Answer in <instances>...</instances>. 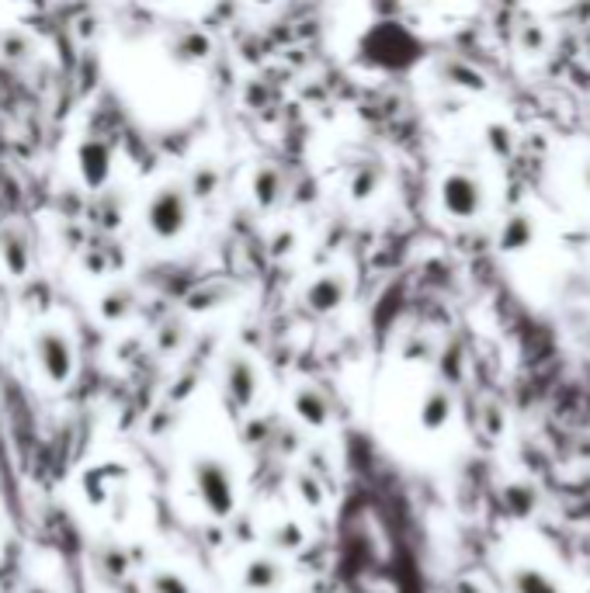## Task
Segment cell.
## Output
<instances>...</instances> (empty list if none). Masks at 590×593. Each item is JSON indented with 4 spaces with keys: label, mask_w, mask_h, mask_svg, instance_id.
<instances>
[{
    "label": "cell",
    "mask_w": 590,
    "mask_h": 593,
    "mask_svg": "<svg viewBox=\"0 0 590 593\" xmlns=\"http://www.w3.org/2000/svg\"><path fill=\"white\" fill-rule=\"evenodd\" d=\"M94 566H98V576L111 579V583L125 579V576H129V569H132L129 556H125L121 548H115V545H104V548H98V552H94Z\"/></svg>",
    "instance_id": "cell-12"
},
{
    "label": "cell",
    "mask_w": 590,
    "mask_h": 593,
    "mask_svg": "<svg viewBox=\"0 0 590 593\" xmlns=\"http://www.w3.org/2000/svg\"><path fill=\"white\" fill-rule=\"evenodd\" d=\"M507 583H511V593H563L555 576L538 566H514Z\"/></svg>",
    "instance_id": "cell-10"
},
{
    "label": "cell",
    "mask_w": 590,
    "mask_h": 593,
    "mask_svg": "<svg viewBox=\"0 0 590 593\" xmlns=\"http://www.w3.org/2000/svg\"><path fill=\"white\" fill-rule=\"evenodd\" d=\"M184 219H188V202H184V194L181 192H160L153 198V205H150V226H153L156 236H174V233H181L184 226Z\"/></svg>",
    "instance_id": "cell-5"
},
{
    "label": "cell",
    "mask_w": 590,
    "mask_h": 593,
    "mask_svg": "<svg viewBox=\"0 0 590 593\" xmlns=\"http://www.w3.org/2000/svg\"><path fill=\"white\" fill-rule=\"evenodd\" d=\"M441 202L455 219H472L483 205V192L469 174H448L441 184Z\"/></svg>",
    "instance_id": "cell-4"
},
{
    "label": "cell",
    "mask_w": 590,
    "mask_h": 593,
    "mask_svg": "<svg viewBox=\"0 0 590 593\" xmlns=\"http://www.w3.org/2000/svg\"><path fill=\"white\" fill-rule=\"evenodd\" d=\"M292 410H295V417L302 420L306 427H312V431H323V427L330 423V417H333L330 400L316 389V385H302V389L295 392Z\"/></svg>",
    "instance_id": "cell-8"
},
{
    "label": "cell",
    "mask_w": 590,
    "mask_h": 593,
    "mask_svg": "<svg viewBox=\"0 0 590 593\" xmlns=\"http://www.w3.org/2000/svg\"><path fill=\"white\" fill-rule=\"evenodd\" d=\"M21 593H52V587H46V583H28Z\"/></svg>",
    "instance_id": "cell-22"
},
{
    "label": "cell",
    "mask_w": 590,
    "mask_h": 593,
    "mask_svg": "<svg viewBox=\"0 0 590 593\" xmlns=\"http://www.w3.org/2000/svg\"><path fill=\"white\" fill-rule=\"evenodd\" d=\"M344 298H347V278L344 275H337V271L320 275V278L306 288V306H310L316 316H327V313H333V309H341Z\"/></svg>",
    "instance_id": "cell-6"
},
{
    "label": "cell",
    "mask_w": 590,
    "mask_h": 593,
    "mask_svg": "<svg viewBox=\"0 0 590 593\" xmlns=\"http://www.w3.org/2000/svg\"><path fill=\"white\" fill-rule=\"evenodd\" d=\"M451 413H455V400H451V392L448 389H441V385H434L431 392L424 396V402H420L416 420H420V427H424L427 434H434V431L448 427Z\"/></svg>",
    "instance_id": "cell-9"
},
{
    "label": "cell",
    "mask_w": 590,
    "mask_h": 593,
    "mask_svg": "<svg viewBox=\"0 0 590 593\" xmlns=\"http://www.w3.org/2000/svg\"><path fill=\"white\" fill-rule=\"evenodd\" d=\"M535 240V226L528 215H514L507 219L500 229V250H524V246Z\"/></svg>",
    "instance_id": "cell-13"
},
{
    "label": "cell",
    "mask_w": 590,
    "mask_h": 593,
    "mask_svg": "<svg viewBox=\"0 0 590 593\" xmlns=\"http://www.w3.org/2000/svg\"><path fill=\"white\" fill-rule=\"evenodd\" d=\"M382 184V167L379 163H358L354 167V174H351V194L364 202V198H372V194L379 192Z\"/></svg>",
    "instance_id": "cell-14"
},
{
    "label": "cell",
    "mask_w": 590,
    "mask_h": 593,
    "mask_svg": "<svg viewBox=\"0 0 590 593\" xmlns=\"http://www.w3.org/2000/svg\"><path fill=\"white\" fill-rule=\"evenodd\" d=\"M503 504H507V510L514 517H528L538 504L535 489L528 486V483H511V486H503Z\"/></svg>",
    "instance_id": "cell-15"
},
{
    "label": "cell",
    "mask_w": 590,
    "mask_h": 593,
    "mask_svg": "<svg viewBox=\"0 0 590 593\" xmlns=\"http://www.w3.org/2000/svg\"><path fill=\"white\" fill-rule=\"evenodd\" d=\"M240 583L254 593H275L285 583V562L271 556H254L240 573Z\"/></svg>",
    "instance_id": "cell-7"
},
{
    "label": "cell",
    "mask_w": 590,
    "mask_h": 593,
    "mask_svg": "<svg viewBox=\"0 0 590 593\" xmlns=\"http://www.w3.org/2000/svg\"><path fill=\"white\" fill-rule=\"evenodd\" d=\"M584 181H587V188H590V163H587V171H584Z\"/></svg>",
    "instance_id": "cell-23"
},
{
    "label": "cell",
    "mask_w": 590,
    "mask_h": 593,
    "mask_svg": "<svg viewBox=\"0 0 590 593\" xmlns=\"http://www.w3.org/2000/svg\"><path fill=\"white\" fill-rule=\"evenodd\" d=\"M518 46L524 53H542L545 49V28L542 25H524L518 36Z\"/></svg>",
    "instance_id": "cell-19"
},
{
    "label": "cell",
    "mask_w": 590,
    "mask_h": 593,
    "mask_svg": "<svg viewBox=\"0 0 590 593\" xmlns=\"http://www.w3.org/2000/svg\"><path fill=\"white\" fill-rule=\"evenodd\" d=\"M35 358L52 385H67L73 375V348L59 330H42L35 337Z\"/></svg>",
    "instance_id": "cell-2"
},
{
    "label": "cell",
    "mask_w": 590,
    "mask_h": 593,
    "mask_svg": "<svg viewBox=\"0 0 590 593\" xmlns=\"http://www.w3.org/2000/svg\"><path fill=\"white\" fill-rule=\"evenodd\" d=\"M250 192L258 198V205L271 209V205L281 202V194H285V177H281L278 167H260L258 174H254V181H250Z\"/></svg>",
    "instance_id": "cell-11"
},
{
    "label": "cell",
    "mask_w": 590,
    "mask_h": 593,
    "mask_svg": "<svg viewBox=\"0 0 590 593\" xmlns=\"http://www.w3.org/2000/svg\"><path fill=\"white\" fill-rule=\"evenodd\" d=\"M275 538H278V545H285V552H295V548H302L306 535H302V527H299L295 521H285L275 531Z\"/></svg>",
    "instance_id": "cell-20"
},
{
    "label": "cell",
    "mask_w": 590,
    "mask_h": 593,
    "mask_svg": "<svg viewBox=\"0 0 590 593\" xmlns=\"http://www.w3.org/2000/svg\"><path fill=\"white\" fill-rule=\"evenodd\" d=\"M295 483H299V496H302V504L310 506V510H320V506H323L327 493H323V486H320L316 475H299Z\"/></svg>",
    "instance_id": "cell-17"
},
{
    "label": "cell",
    "mask_w": 590,
    "mask_h": 593,
    "mask_svg": "<svg viewBox=\"0 0 590 593\" xmlns=\"http://www.w3.org/2000/svg\"><path fill=\"white\" fill-rule=\"evenodd\" d=\"M146 590L150 593H191L188 579L174 569H153L146 579Z\"/></svg>",
    "instance_id": "cell-16"
},
{
    "label": "cell",
    "mask_w": 590,
    "mask_h": 593,
    "mask_svg": "<svg viewBox=\"0 0 590 593\" xmlns=\"http://www.w3.org/2000/svg\"><path fill=\"white\" fill-rule=\"evenodd\" d=\"M445 77H448L451 84H458V88L483 90V77L476 70H469V67H462V63H448V67H445Z\"/></svg>",
    "instance_id": "cell-18"
},
{
    "label": "cell",
    "mask_w": 590,
    "mask_h": 593,
    "mask_svg": "<svg viewBox=\"0 0 590 593\" xmlns=\"http://www.w3.org/2000/svg\"><path fill=\"white\" fill-rule=\"evenodd\" d=\"M223 382H226V396L237 410H250L254 400H258V368L254 361H247L243 354H233L223 368Z\"/></svg>",
    "instance_id": "cell-3"
},
{
    "label": "cell",
    "mask_w": 590,
    "mask_h": 593,
    "mask_svg": "<svg viewBox=\"0 0 590 593\" xmlns=\"http://www.w3.org/2000/svg\"><path fill=\"white\" fill-rule=\"evenodd\" d=\"M258 4H275V0H258Z\"/></svg>",
    "instance_id": "cell-24"
},
{
    "label": "cell",
    "mask_w": 590,
    "mask_h": 593,
    "mask_svg": "<svg viewBox=\"0 0 590 593\" xmlns=\"http://www.w3.org/2000/svg\"><path fill=\"white\" fill-rule=\"evenodd\" d=\"M490 136H493V150H497V153H507V150H511V136H507L503 129H490Z\"/></svg>",
    "instance_id": "cell-21"
},
{
    "label": "cell",
    "mask_w": 590,
    "mask_h": 593,
    "mask_svg": "<svg viewBox=\"0 0 590 593\" xmlns=\"http://www.w3.org/2000/svg\"><path fill=\"white\" fill-rule=\"evenodd\" d=\"M191 486L198 504L205 506L212 517H229L237 510V479L233 469L216 454H198L191 462Z\"/></svg>",
    "instance_id": "cell-1"
}]
</instances>
